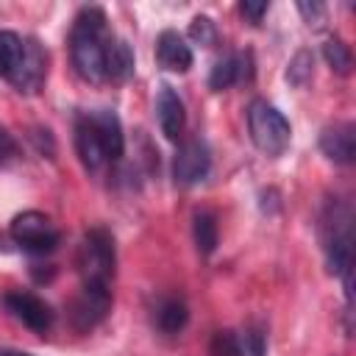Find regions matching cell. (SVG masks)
Segmentation results:
<instances>
[{"instance_id": "6da1fadb", "label": "cell", "mask_w": 356, "mask_h": 356, "mask_svg": "<svg viewBox=\"0 0 356 356\" xmlns=\"http://www.w3.org/2000/svg\"><path fill=\"white\" fill-rule=\"evenodd\" d=\"M111 31L106 25V14L97 6L83 8L75 22H72V33H70V56H72V67L75 72L89 81V83H100L106 81V42H108Z\"/></svg>"}, {"instance_id": "7a4b0ae2", "label": "cell", "mask_w": 356, "mask_h": 356, "mask_svg": "<svg viewBox=\"0 0 356 356\" xmlns=\"http://www.w3.org/2000/svg\"><path fill=\"white\" fill-rule=\"evenodd\" d=\"M320 239L328 270L337 275L353 273V209L342 197L325 200L320 211Z\"/></svg>"}, {"instance_id": "3957f363", "label": "cell", "mask_w": 356, "mask_h": 356, "mask_svg": "<svg viewBox=\"0 0 356 356\" xmlns=\"http://www.w3.org/2000/svg\"><path fill=\"white\" fill-rule=\"evenodd\" d=\"M114 264H117V250H114V236L111 231L95 225L83 234V242L78 248V273L83 278V286H106L114 278Z\"/></svg>"}, {"instance_id": "277c9868", "label": "cell", "mask_w": 356, "mask_h": 356, "mask_svg": "<svg viewBox=\"0 0 356 356\" xmlns=\"http://www.w3.org/2000/svg\"><path fill=\"white\" fill-rule=\"evenodd\" d=\"M248 131H250V139L253 145L264 153V156H281L286 147H289V139H292V128L286 122V117L270 106L267 100H250L248 106Z\"/></svg>"}, {"instance_id": "5b68a950", "label": "cell", "mask_w": 356, "mask_h": 356, "mask_svg": "<svg viewBox=\"0 0 356 356\" xmlns=\"http://www.w3.org/2000/svg\"><path fill=\"white\" fill-rule=\"evenodd\" d=\"M14 242L28 253H50L58 245V231L42 211H22L11 220Z\"/></svg>"}, {"instance_id": "8992f818", "label": "cell", "mask_w": 356, "mask_h": 356, "mask_svg": "<svg viewBox=\"0 0 356 356\" xmlns=\"http://www.w3.org/2000/svg\"><path fill=\"white\" fill-rule=\"evenodd\" d=\"M211 170V153H209V145L203 139H186L178 145L175 150V159H172V178L175 184L181 186H195L200 181H206Z\"/></svg>"}, {"instance_id": "52a82bcc", "label": "cell", "mask_w": 356, "mask_h": 356, "mask_svg": "<svg viewBox=\"0 0 356 356\" xmlns=\"http://www.w3.org/2000/svg\"><path fill=\"white\" fill-rule=\"evenodd\" d=\"M111 309V292L106 286H81V295L72 300L70 320L75 331H92Z\"/></svg>"}, {"instance_id": "ba28073f", "label": "cell", "mask_w": 356, "mask_h": 356, "mask_svg": "<svg viewBox=\"0 0 356 356\" xmlns=\"http://www.w3.org/2000/svg\"><path fill=\"white\" fill-rule=\"evenodd\" d=\"M44 72H47V56L42 44L36 39H22V58L11 78L17 92H25V95L39 92V86L44 83Z\"/></svg>"}, {"instance_id": "9c48e42d", "label": "cell", "mask_w": 356, "mask_h": 356, "mask_svg": "<svg viewBox=\"0 0 356 356\" xmlns=\"http://www.w3.org/2000/svg\"><path fill=\"white\" fill-rule=\"evenodd\" d=\"M3 303H6V309H8L22 325H28V328L36 331V334H44V331L53 325V312H50V306H47L42 298L31 295V292H8V295L3 298Z\"/></svg>"}, {"instance_id": "30bf717a", "label": "cell", "mask_w": 356, "mask_h": 356, "mask_svg": "<svg viewBox=\"0 0 356 356\" xmlns=\"http://www.w3.org/2000/svg\"><path fill=\"white\" fill-rule=\"evenodd\" d=\"M83 117L95 128V134H97V139L103 145L106 159L108 161H120V156L125 150V136H122L120 117L111 108H92V111H83Z\"/></svg>"}, {"instance_id": "8fae6325", "label": "cell", "mask_w": 356, "mask_h": 356, "mask_svg": "<svg viewBox=\"0 0 356 356\" xmlns=\"http://www.w3.org/2000/svg\"><path fill=\"white\" fill-rule=\"evenodd\" d=\"M320 150L334 164H350L356 156V125L353 122H337V125L323 128Z\"/></svg>"}, {"instance_id": "7c38bea8", "label": "cell", "mask_w": 356, "mask_h": 356, "mask_svg": "<svg viewBox=\"0 0 356 356\" xmlns=\"http://www.w3.org/2000/svg\"><path fill=\"white\" fill-rule=\"evenodd\" d=\"M156 117H159V125H161V134L175 142L181 134H184V125H186V111H184V100L178 97V92L170 86V83H161L159 95H156Z\"/></svg>"}, {"instance_id": "4fadbf2b", "label": "cell", "mask_w": 356, "mask_h": 356, "mask_svg": "<svg viewBox=\"0 0 356 356\" xmlns=\"http://www.w3.org/2000/svg\"><path fill=\"white\" fill-rule=\"evenodd\" d=\"M250 53H228L222 58L214 61L211 72H209V89L222 92L236 81H250L253 67H250Z\"/></svg>"}, {"instance_id": "5bb4252c", "label": "cell", "mask_w": 356, "mask_h": 356, "mask_svg": "<svg viewBox=\"0 0 356 356\" xmlns=\"http://www.w3.org/2000/svg\"><path fill=\"white\" fill-rule=\"evenodd\" d=\"M156 58L164 70L186 72L192 67V50L178 31H161L156 39Z\"/></svg>"}, {"instance_id": "9a60e30c", "label": "cell", "mask_w": 356, "mask_h": 356, "mask_svg": "<svg viewBox=\"0 0 356 356\" xmlns=\"http://www.w3.org/2000/svg\"><path fill=\"white\" fill-rule=\"evenodd\" d=\"M75 150H78L81 164L89 172H97L103 164H108V159L103 153V145H100L95 128L89 125V120L83 114H78V120H75Z\"/></svg>"}, {"instance_id": "2e32d148", "label": "cell", "mask_w": 356, "mask_h": 356, "mask_svg": "<svg viewBox=\"0 0 356 356\" xmlns=\"http://www.w3.org/2000/svg\"><path fill=\"white\" fill-rule=\"evenodd\" d=\"M106 81H128L134 75V50L125 39H120L117 33L108 36L106 42Z\"/></svg>"}, {"instance_id": "e0dca14e", "label": "cell", "mask_w": 356, "mask_h": 356, "mask_svg": "<svg viewBox=\"0 0 356 356\" xmlns=\"http://www.w3.org/2000/svg\"><path fill=\"white\" fill-rule=\"evenodd\" d=\"M156 323L164 334H178L186 323H189V309L181 298H167L161 300V306L156 309Z\"/></svg>"}, {"instance_id": "ac0fdd59", "label": "cell", "mask_w": 356, "mask_h": 356, "mask_svg": "<svg viewBox=\"0 0 356 356\" xmlns=\"http://www.w3.org/2000/svg\"><path fill=\"white\" fill-rule=\"evenodd\" d=\"M192 234H195V248L200 256H211L217 250V220L211 211H197L192 220Z\"/></svg>"}, {"instance_id": "d6986e66", "label": "cell", "mask_w": 356, "mask_h": 356, "mask_svg": "<svg viewBox=\"0 0 356 356\" xmlns=\"http://www.w3.org/2000/svg\"><path fill=\"white\" fill-rule=\"evenodd\" d=\"M22 58V39L14 31H0V78L11 81Z\"/></svg>"}, {"instance_id": "ffe728a7", "label": "cell", "mask_w": 356, "mask_h": 356, "mask_svg": "<svg viewBox=\"0 0 356 356\" xmlns=\"http://www.w3.org/2000/svg\"><path fill=\"white\" fill-rule=\"evenodd\" d=\"M323 56H325V61H328V67L334 72H339V75H348L350 72L353 58H350V50H348V44L342 39H328L323 44Z\"/></svg>"}, {"instance_id": "44dd1931", "label": "cell", "mask_w": 356, "mask_h": 356, "mask_svg": "<svg viewBox=\"0 0 356 356\" xmlns=\"http://www.w3.org/2000/svg\"><path fill=\"white\" fill-rule=\"evenodd\" d=\"M312 70H314V56L309 50H298L295 58L289 61V70H286V81L292 86H303L309 78H312Z\"/></svg>"}, {"instance_id": "7402d4cb", "label": "cell", "mask_w": 356, "mask_h": 356, "mask_svg": "<svg viewBox=\"0 0 356 356\" xmlns=\"http://www.w3.org/2000/svg\"><path fill=\"white\" fill-rule=\"evenodd\" d=\"M209 350H211V356H245L242 339H239V334H234V331H217V334L211 337Z\"/></svg>"}, {"instance_id": "603a6c76", "label": "cell", "mask_w": 356, "mask_h": 356, "mask_svg": "<svg viewBox=\"0 0 356 356\" xmlns=\"http://www.w3.org/2000/svg\"><path fill=\"white\" fill-rule=\"evenodd\" d=\"M189 39H192L195 44H200V47H211V44L217 42V25H214L209 17L197 14V17L189 22Z\"/></svg>"}, {"instance_id": "cb8c5ba5", "label": "cell", "mask_w": 356, "mask_h": 356, "mask_svg": "<svg viewBox=\"0 0 356 356\" xmlns=\"http://www.w3.org/2000/svg\"><path fill=\"white\" fill-rule=\"evenodd\" d=\"M239 339H242V350L248 356H264V350H267V334H264L261 325H248Z\"/></svg>"}, {"instance_id": "d4e9b609", "label": "cell", "mask_w": 356, "mask_h": 356, "mask_svg": "<svg viewBox=\"0 0 356 356\" xmlns=\"http://www.w3.org/2000/svg\"><path fill=\"white\" fill-rule=\"evenodd\" d=\"M298 11H300V14H303V19H306L309 25H314V28H320V25L325 22V6H323V3H317V0H312V3L300 0V3H298Z\"/></svg>"}, {"instance_id": "484cf974", "label": "cell", "mask_w": 356, "mask_h": 356, "mask_svg": "<svg viewBox=\"0 0 356 356\" xmlns=\"http://www.w3.org/2000/svg\"><path fill=\"white\" fill-rule=\"evenodd\" d=\"M267 8H270V3H267V0H242V3H239V11H242L253 25H259V22H261V17L267 14Z\"/></svg>"}, {"instance_id": "4316f807", "label": "cell", "mask_w": 356, "mask_h": 356, "mask_svg": "<svg viewBox=\"0 0 356 356\" xmlns=\"http://www.w3.org/2000/svg\"><path fill=\"white\" fill-rule=\"evenodd\" d=\"M17 153H19V147H17V139L0 125V167L3 164H8V161H14L17 159Z\"/></svg>"}, {"instance_id": "83f0119b", "label": "cell", "mask_w": 356, "mask_h": 356, "mask_svg": "<svg viewBox=\"0 0 356 356\" xmlns=\"http://www.w3.org/2000/svg\"><path fill=\"white\" fill-rule=\"evenodd\" d=\"M31 139L36 142L39 153H44V145H47V150H50V153H56V145H53V136H50V131H47V128H33ZM44 156H47V153H44Z\"/></svg>"}, {"instance_id": "f1b7e54d", "label": "cell", "mask_w": 356, "mask_h": 356, "mask_svg": "<svg viewBox=\"0 0 356 356\" xmlns=\"http://www.w3.org/2000/svg\"><path fill=\"white\" fill-rule=\"evenodd\" d=\"M0 356H33L28 350H14V348H0Z\"/></svg>"}]
</instances>
